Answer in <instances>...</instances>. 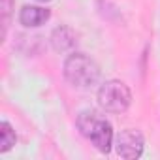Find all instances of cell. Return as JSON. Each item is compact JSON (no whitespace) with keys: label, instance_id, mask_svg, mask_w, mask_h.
<instances>
[{"label":"cell","instance_id":"cell-1","mask_svg":"<svg viewBox=\"0 0 160 160\" xmlns=\"http://www.w3.org/2000/svg\"><path fill=\"white\" fill-rule=\"evenodd\" d=\"M64 77L70 85L87 89L100 79V66L85 53H72L64 60Z\"/></svg>","mask_w":160,"mask_h":160},{"label":"cell","instance_id":"cell-4","mask_svg":"<svg viewBox=\"0 0 160 160\" xmlns=\"http://www.w3.org/2000/svg\"><path fill=\"white\" fill-rule=\"evenodd\" d=\"M117 154L122 158H139L143 152V136L139 130L126 128L121 130V134L115 139Z\"/></svg>","mask_w":160,"mask_h":160},{"label":"cell","instance_id":"cell-3","mask_svg":"<svg viewBox=\"0 0 160 160\" xmlns=\"http://www.w3.org/2000/svg\"><path fill=\"white\" fill-rule=\"evenodd\" d=\"M98 104L108 113H124L132 104V92L122 81L111 79L98 89Z\"/></svg>","mask_w":160,"mask_h":160},{"label":"cell","instance_id":"cell-9","mask_svg":"<svg viewBox=\"0 0 160 160\" xmlns=\"http://www.w3.org/2000/svg\"><path fill=\"white\" fill-rule=\"evenodd\" d=\"M36 2H49V0H36Z\"/></svg>","mask_w":160,"mask_h":160},{"label":"cell","instance_id":"cell-8","mask_svg":"<svg viewBox=\"0 0 160 160\" xmlns=\"http://www.w3.org/2000/svg\"><path fill=\"white\" fill-rule=\"evenodd\" d=\"M12 13V0H2V15H4V28L8 27V17Z\"/></svg>","mask_w":160,"mask_h":160},{"label":"cell","instance_id":"cell-6","mask_svg":"<svg viewBox=\"0 0 160 160\" xmlns=\"http://www.w3.org/2000/svg\"><path fill=\"white\" fill-rule=\"evenodd\" d=\"M51 45L55 51L64 53L75 45V32L68 27H57L51 34Z\"/></svg>","mask_w":160,"mask_h":160},{"label":"cell","instance_id":"cell-7","mask_svg":"<svg viewBox=\"0 0 160 160\" xmlns=\"http://www.w3.org/2000/svg\"><path fill=\"white\" fill-rule=\"evenodd\" d=\"M17 141V136H15V130L12 128L10 122H0V152H8Z\"/></svg>","mask_w":160,"mask_h":160},{"label":"cell","instance_id":"cell-2","mask_svg":"<svg viewBox=\"0 0 160 160\" xmlns=\"http://www.w3.org/2000/svg\"><path fill=\"white\" fill-rule=\"evenodd\" d=\"M77 126L85 138L91 139V143L100 152H109L113 145V128L108 119H104L96 111H83L77 117Z\"/></svg>","mask_w":160,"mask_h":160},{"label":"cell","instance_id":"cell-5","mask_svg":"<svg viewBox=\"0 0 160 160\" xmlns=\"http://www.w3.org/2000/svg\"><path fill=\"white\" fill-rule=\"evenodd\" d=\"M49 17H51V12L47 8H42V6H23L19 12V21L27 28L42 27L49 21Z\"/></svg>","mask_w":160,"mask_h":160}]
</instances>
